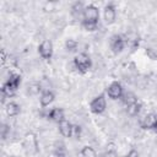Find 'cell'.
<instances>
[{
	"mask_svg": "<svg viewBox=\"0 0 157 157\" xmlns=\"http://www.w3.org/2000/svg\"><path fill=\"white\" fill-rule=\"evenodd\" d=\"M74 65L78 72L86 74L92 67V59L86 53H80L74 58Z\"/></svg>",
	"mask_w": 157,
	"mask_h": 157,
	"instance_id": "cell-1",
	"label": "cell"
},
{
	"mask_svg": "<svg viewBox=\"0 0 157 157\" xmlns=\"http://www.w3.org/2000/svg\"><path fill=\"white\" fill-rule=\"evenodd\" d=\"M105 108H107V101L103 93L94 97L90 103V109L93 114H102L105 110Z\"/></svg>",
	"mask_w": 157,
	"mask_h": 157,
	"instance_id": "cell-2",
	"label": "cell"
},
{
	"mask_svg": "<svg viewBox=\"0 0 157 157\" xmlns=\"http://www.w3.org/2000/svg\"><path fill=\"white\" fill-rule=\"evenodd\" d=\"M107 94H108V97L112 98V99H119V98H121L123 94H124V88H123L121 83L118 82V81L112 82V83L107 87Z\"/></svg>",
	"mask_w": 157,
	"mask_h": 157,
	"instance_id": "cell-3",
	"label": "cell"
},
{
	"mask_svg": "<svg viewBox=\"0 0 157 157\" xmlns=\"http://www.w3.org/2000/svg\"><path fill=\"white\" fill-rule=\"evenodd\" d=\"M53 43L50 42V40H48V39H45V40H43L40 44H39V47H38V53H39V55H40V58L42 59H44V60H50L52 59V56H53Z\"/></svg>",
	"mask_w": 157,
	"mask_h": 157,
	"instance_id": "cell-4",
	"label": "cell"
},
{
	"mask_svg": "<svg viewBox=\"0 0 157 157\" xmlns=\"http://www.w3.org/2000/svg\"><path fill=\"white\" fill-rule=\"evenodd\" d=\"M109 47L114 54H119L125 48V39L120 34H114L109 40Z\"/></svg>",
	"mask_w": 157,
	"mask_h": 157,
	"instance_id": "cell-5",
	"label": "cell"
},
{
	"mask_svg": "<svg viewBox=\"0 0 157 157\" xmlns=\"http://www.w3.org/2000/svg\"><path fill=\"white\" fill-rule=\"evenodd\" d=\"M82 20L98 22V20H99V10H98V7H96L94 5L85 6L83 15H82Z\"/></svg>",
	"mask_w": 157,
	"mask_h": 157,
	"instance_id": "cell-6",
	"label": "cell"
},
{
	"mask_svg": "<svg viewBox=\"0 0 157 157\" xmlns=\"http://www.w3.org/2000/svg\"><path fill=\"white\" fill-rule=\"evenodd\" d=\"M103 18H104V22H105L107 25H112V23L115 22L117 11H115V6H114L113 4H108V5L104 7Z\"/></svg>",
	"mask_w": 157,
	"mask_h": 157,
	"instance_id": "cell-7",
	"label": "cell"
},
{
	"mask_svg": "<svg viewBox=\"0 0 157 157\" xmlns=\"http://www.w3.org/2000/svg\"><path fill=\"white\" fill-rule=\"evenodd\" d=\"M157 121V114L155 113H148L140 120V126L142 129H153L155 124Z\"/></svg>",
	"mask_w": 157,
	"mask_h": 157,
	"instance_id": "cell-8",
	"label": "cell"
},
{
	"mask_svg": "<svg viewBox=\"0 0 157 157\" xmlns=\"http://www.w3.org/2000/svg\"><path fill=\"white\" fill-rule=\"evenodd\" d=\"M54 98H55V94H54L53 91H50V90H45V91H43V92L40 93V97H39L40 105H42L43 108H44V107H48L50 103H53Z\"/></svg>",
	"mask_w": 157,
	"mask_h": 157,
	"instance_id": "cell-9",
	"label": "cell"
},
{
	"mask_svg": "<svg viewBox=\"0 0 157 157\" xmlns=\"http://www.w3.org/2000/svg\"><path fill=\"white\" fill-rule=\"evenodd\" d=\"M48 118L50 120H53V121H55V123L59 124L60 121L65 120V113H64V110L61 108H53V109L49 110Z\"/></svg>",
	"mask_w": 157,
	"mask_h": 157,
	"instance_id": "cell-10",
	"label": "cell"
},
{
	"mask_svg": "<svg viewBox=\"0 0 157 157\" xmlns=\"http://www.w3.org/2000/svg\"><path fill=\"white\" fill-rule=\"evenodd\" d=\"M59 132L64 136V137H71L72 136V125L70 121H67L66 119L60 121L59 124Z\"/></svg>",
	"mask_w": 157,
	"mask_h": 157,
	"instance_id": "cell-11",
	"label": "cell"
},
{
	"mask_svg": "<svg viewBox=\"0 0 157 157\" xmlns=\"http://www.w3.org/2000/svg\"><path fill=\"white\" fill-rule=\"evenodd\" d=\"M21 75H18V74H10V76H9V78H7V81L5 82L10 88H12L13 91H16L18 87H20V85H21Z\"/></svg>",
	"mask_w": 157,
	"mask_h": 157,
	"instance_id": "cell-12",
	"label": "cell"
},
{
	"mask_svg": "<svg viewBox=\"0 0 157 157\" xmlns=\"http://www.w3.org/2000/svg\"><path fill=\"white\" fill-rule=\"evenodd\" d=\"M5 112L9 117H16L20 114L21 112V107L16 103V102H9L5 107Z\"/></svg>",
	"mask_w": 157,
	"mask_h": 157,
	"instance_id": "cell-13",
	"label": "cell"
},
{
	"mask_svg": "<svg viewBox=\"0 0 157 157\" xmlns=\"http://www.w3.org/2000/svg\"><path fill=\"white\" fill-rule=\"evenodd\" d=\"M141 108H142V103L137 99L136 102L126 105V113L130 115V117H136L140 112H141Z\"/></svg>",
	"mask_w": 157,
	"mask_h": 157,
	"instance_id": "cell-14",
	"label": "cell"
},
{
	"mask_svg": "<svg viewBox=\"0 0 157 157\" xmlns=\"http://www.w3.org/2000/svg\"><path fill=\"white\" fill-rule=\"evenodd\" d=\"M25 141H26V146L27 147H32L34 150V152L38 151V145H37V139L32 132H27L25 135Z\"/></svg>",
	"mask_w": 157,
	"mask_h": 157,
	"instance_id": "cell-15",
	"label": "cell"
},
{
	"mask_svg": "<svg viewBox=\"0 0 157 157\" xmlns=\"http://www.w3.org/2000/svg\"><path fill=\"white\" fill-rule=\"evenodd\" d=\"M83 10H85V6L82 2H75L72 6H71V13L72 16L75 17H78V16H82L83 15Z\"/></svg>",
	"mask_w": 157,
	"mask_h": 157,
	"instance_id": "cell-16",
	"label": "cell"
},
{
	"mask_svg": "<svg viewBox=\"0 0 157 157\" xmlns=\"http://www.w3.org/2000/svg\"><path fill=\"white\" fill-rule=\"evenodd\" d=\"M80 157H97L96 151L91 146H85L80 151Z\"/></svg>",
	"mask_w": 157,
	"mask_h": 157,
	"instance_id": "cell-17",
	"label": "cell"
},
{
	"mask_svg": "<svg viewBox=\"0 0 157 157\" xmlns=\"http://www.w3.org/2000/svg\"><path fill=\"white\" fill-rule=\"evenodd\" d=\"M81 25H82V27H83L86 31H88V32H93V31H96L97 27H98V22H93V21H85V20H82V21H81Z\"/></svg>",
	"mask_w": 157,
	"mask_h": 157,
	"instance_id": "cell-18",
	"label": "cell"
},
{
	"mask_svg": "<svg viewBox=\"0 0 157 157\" xmlns=\"http://www.w3.org/2000/svg\"><path fill=\"white\" fill-rule=\"evenodd\" d=\"M77 45H78V43H77L76 39L69 38V39L65 40V48H66L69 52H75V50L77 49Z\"/></svg>",
	"mask_w": 157,
	"mask_h": 157,
	"instance_id": "cell-19",
	"label": "cell"
},
{
	"mask_svg": "<svg viewBox=\"0 0 157 157\" xmlns=\"http://www.w3.org/2000/svg\"><path fill=\"white\" fill-rule=\"evenodd\" d=\"M121 99H123V102H124L126 105H129V104H131V103H134V102H136V101H137V98L135 97V94H134V93H131V92L124 93V94H123V97H121Z\"/></svg>",
	"mask_w": 157,
	"mask_h": 157,
	"instance_id": "cell-20",
	"label": "cell"
},
{
	"mask_svg": "<svg viewBox=\"0 0 157 157\" xmlns=\"http://www.w3.org/2000/svg\"><path fill=\"white\" fill-rule=\"evenodd\" d=\"M40 91H42V88H40V85H39V83L33 82V83L28 85V92H29L31 94H38Z\"/></svg>",
	"mask_w": 157,
	"mask_h": 157,
	"instance_id": "cell-21",
	"label": "cell"
},
{
	"mask_svg": "<svg viewBox=\"0 0 157 157\" xmlns=\"http://www.w3.org/2000/svg\"><path fill=\"white\" fill-rule=\"evenodd\" d=\"M81 132H82V129H81V126H80V125H76V124H74V125H72V136H74L75 139H80V136H81Z\"/></svg>",
	"mask_w": 157,
	"mask_h": 157,
	"instance_id": "cell-22",
	"label": "cell"
},
{
	"mask_svg": "<svg viewBox=\"0 0 157 157\" xmlns=\"http://www.w3.org/2000/svg\"><path fill=\"white\" fill-rule=\"evenodd\" d=\"M9 131H10V126L7 124H2V126H1V137H2V140H5L7 137Z\"/></svg>",
	"mask_w": 157,
	"mask_h": 157,
	"instance_id": "cell-23",
	"label": "cell"
},
{
	"mask_svg": "<svg viewBox=\"0 0 157 157\" xmlns=\"http://www.w3.org/2000/svg\"><path fill=\"white\" fill-rule=\"evenodd\" d=\"M126 157H140V155H139V152H137L135 148H132V150H130V151L128 152Z\"/></svg>",
	"mask_w": 157,
	"mask_h": 157,
	"instance_id": "cell-24",
	"label": "cell"
},
{
	"mask_svg": "<svg viewBox=\"0 0 157 157\" xmlns=\"http://www.w3.org/2000/svg\"><path fill=\"white\" fill-rule=\"evenodd\" d=\"M5 61H6V52L4 49H1V63L5 64Z\"/></svg>",
	"mask_w": 157,
	"mask_h": 157,
	"instance_id": "cell-25",
	"label": "cell"
},
{
	"mask_svg": "<svg viewBox=\"0 0 157 157\" xmlns=\"http://www.w3.org/2000/svg\"><path fill=\"white\" fill-rule=\"evenodd\" d=\"M153 131L157 134V121H156V124H155V126H153Z\"/></svg>",
	"mask_w": 157,
	"mask_h": 157,
	"instance_id": "cell-26",
	"label": "cell"
},
{
	"mask_svg": "<svg viewBox=\"0 0 157 157\" xmlns=\"http://www.w3.org/2000/svg\"><path fill=\"white\" fill-rule=\"evenodd\" d=\"M58 157H69V156H66V155H65V153H64V155H59V156H58Z\"/></svg>",
	"mask_w": 157,
	"mask_h": 157,
	"instance_id": "cell-27",
	"label": "cell"
},
{
	"mask_svg": "<svg viewBox=\"0 0 157 157\" xmlns=\"http://www.w3.org/2000/svg\"><path fill=\"white\" fill-rule=\"evenodd\" d=\"M156 92H157V87H156Z\"/></svg>",
	"mask_w": 157,
	"mask_h": 157,
	"instance_id": "cell-28",
	"label": "cell"
}]
</instances>
